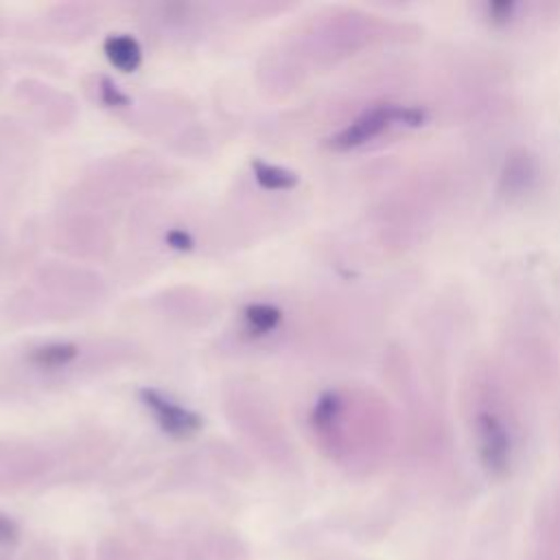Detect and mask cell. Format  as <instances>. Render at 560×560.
<instances>
[{
	"mask_svg": "<svg viewBox=\"0 0 560 560\" xmlns=\"http://www.w3.org/2000/svg\"><path fill=\"white\" fill-rule=\"evenodd\" d=\"M140 396H142L144 405L153 411V416L158 418L162 429L168 431L171 435H190L199 429V424H201L199 416H195L192 411L173 402L164 394H160L155 389H142Z\"/></svg>",
	"mask_w": 560,
	"mask_h": 560,
	"instance_id": "obj_3",
	"label": "cell"
},
{
	"mask_svg": "<svg viewBox=\"0 0 560 560\" xmlns=\"http://www.w3.org/2000/svg\"><path fill=\"white\" fill-rule=\"evenodd\" d=\"M77 357V348L70 343H50L31 354V361L39 368H61Z\"/></svg>",
	"mask_w": 560,
	"mask_h": 560,
	"instance_id": "obj_6",
	"label": "cell"
},
{
	"mask_svg": "<svg viewBox=\"0 0 560 560\" xmlns=\"http://www.w3.org/2000/svg\"><path fill=\"white\" fill-rule=\"evenodd\" d=\"M477 429V448L481 464L492 475H503L510 466L512 442L503 420L492 411H481L475 422Z\"/></svg>",
	"mask_w": 560,
	"mask_h": 560,
	"instance_id": "obj_2",
	"label": "cell"
},
{
	"mask_svg": "<svg viewBox=\"0 0 560 560\" xmlns=\"http://www.w3.org/2000/svg\"><path fill=\"white\" fill-rule=\"evenodd\" d=\"M166 241H168V245H173V247H177V249H190V245H192V238H190L186 232H182V230L168 232V234H166Z\"/></svg>",
	"mask_w": 560,
	"mask_h": 560,
	"instance_id": "obj_8",
	"label": "cell"
},
{
	"mask_svg": "<svg viewBox=\"0 0 560 560\" xmlns=\"http://www.w3.org/2000/svg\"><path fill=\"white\" fill-rule=\"evenodd\" d=\"M427 118V112L413 105H398V103H378L361 112L348 127H343L335 138V149H354L361 147L381 133L394 127H418Z\"/></svg>",
	"mask_w": 560,
	"mask_h": 560,
	"instance_id": "obj_1",
	"label": "cell"
},
{
	"mask_svg": "<svg viewBox=\"0 0 560 560\" xmlns=\"http://www.w3.org/2000/svg\"><path fill=\"white\" fill-rule=\"evenodd\" d=\"M245 322H247L249 330L262 335V332H269L278 326L280 311L276 306H269V304H252L245 311Z\"/></svg>",
	"mask_w": 560,
	"mask_h": 560,
	"instance_id": "obj_7",
	"label": "cell"
},
{
	"mask_svg": "<svg viewBox=\"0 0 560 560\" xmlns=\"http://www.w3.org/2000/svg\"><path fill=\"white\" fill-rule=\"evenodd\" d=\"M105 55L112 66H116L122 72H131L142 61L140 44L131 35H109L105 39Z\"/></svg>",
	"mask_w": 560,
	"mask_h": 560,
	"instance_id": "obj_4",
	"label": "cell"
},
{
	"mask_svg": "<svg viewBox=\"0 0 560 560\" xmlns=\"http://www.w3.org/2000/svg\"><path fill=\"white\" fill-rule=\"evenodd\" d=\"M254 175L256 182L262 188H271V190H284V188H293L298 184V175L291 171H284L280 166H269L262 162H254Z\"/></svg>",
	"mask_w": 560,
	"mask_h": 560,
	"instance_id": "obj_5",
	"label": "cell"
}]
</instances>
